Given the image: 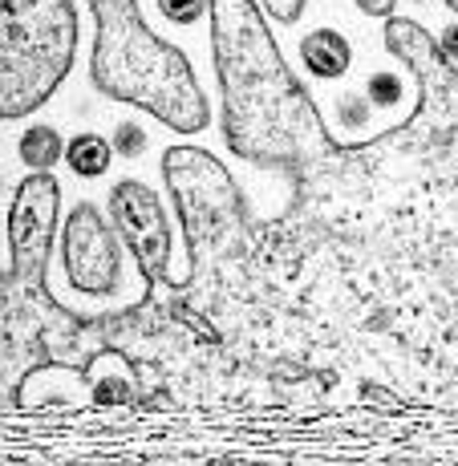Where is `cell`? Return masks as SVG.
Segmentation results:
<instances>
[{"label":"cell","mask_w":458,"mask_h":466,"mask_svg":"<svg viewBox=\"0 0 458 466\" xmlns=\"http://www.w3.org/2000/svg\"><path fill=\"white\" fill-rule=\"evenodd\" d=\"M382 41L414 77V110L256 219V268L329 365L370 361L458 401V66L410 16Z\"/></svg>","instance_id":"1"},{"label":"cell","mask_w":458,"mask_h":466,"mask_svg":"<svg viewBox=\"0 0 458 466\" xmlns=\"http://www.w3.org/2000/svg\"><path fill=\"white\" fill-rule=\"evenodd\" d=\"M211 53L223 94V142L239 163L300 187L337 150L312 94L268 33L260 0H211Z\"/></svg>","instance_id":"2"},{"label":"cell","mask_w":458,"mask_h":466,"mask_svg":"<svg viewBox=\"0 0 458 466\" xmlns=\"http://www.w3.org/2000/svg\"><path fill=\"white\" fill-rule=\"evenodd\" d=\"M97 37L89 57V82L102 97L155 114L175 134L211 127V102L183 49H175L147 25L138 0H86Z\"/></svg>","instance_id":"3"},{"label":"cell","mask_w":458,"mask_h":466,"mask_svg":"<svg viewBox=\"0 0 458 466\" xmlns=\"http://www.w3.org/2000/svg\"><path fill=\"white\" fill-rule=\"evenodd\" d=\"M0 118L21 122L41 110L77 57L74 0H0Z\"/></svg>","instance_id":"4"},{"label":"cell","mask_w":458,"mask_h":466,"mask_svg":"<svg viewBox=\"0 0 458 466\" xmlns=\"http://www.w3.org/2000/svg\"><path fill=\"white\" fill-rule=\"evenodd\" d=\"M110 219L118 228L126 252L138 264V289H134V297H150V292L167 289L175 280L170 276V219L155 187L138 183V178L114 183Z\"/></svg>","instance_id":"5"},{"label":"cell","mask_w":458,"mask_h":466,"mask_svg":"<svg viewBox=\"0 0 458 466\" xmlns=\"http://www.w3.org/2000/svg\"><path fill=\"white\" fill-rule=\"evenodd\" d=\"M61 264L66 280L82 297H114L126 276V244L97 203H77L61 223Z\"/></svg>","instance_id":"6"},{"label":"cell","mask_w":458,"mask_h":466,"mask_svg":"<svg viewBox=\"0 0 458 466\" xmlns=\"http://www.w3.org/2000/svg\"><path fill=\"white\" fill-rule=\"evenodd\" d=\"M349 61H353V49H349V41L333 29H312L300 37V66L309 69L312 77H325V82L345 77Z\"/></svg>","instance_id":"7"},{"label":"cell","mask_w":458,"mask_h":466,"mask_svg":"<svg viewBox=\"0 0 458 466\" xmlns=\"http://www.w3.org/2000/svg\"><path fill=\"white\" fill-rule=\"evenodd\" d=\"M114 155H118L114 142H106L102 134H94V130H82V134H74V142L66 147V167L82 178H102L106 170L114 167L110 163Z\"/></svg>","instance_id":"8"},{"label":"cell","mask_w":458,"mask_h":466,"mask_svg":"<svg viewBox=\"0 0 458 466\" xmlns=\"http://www.w3.org/2000/svg\"><path fill=\"white\" fill-rule=\"evenodd\" d=\"M16 155H21V163L29 170H49L61 163L66 142H61V134L53 127H29L21 134V142H16Z\"/></svg>","instance_id":"9"},{"label":"cell","mask_w":458,"mask_h":466,"mask_svg":"<svg viewBox=\"0 0 458 466\" xmlns=\"http://www.w3.org/2000/svg\"><path fill=\"white\" fill-rule=\"evenodd\" d=\"M158 13H163L170 25L191 29V25L203 21V13H211V0H158Z\"/></svg>","instance_id":"10"},{"label":"cell","mask_w":458,"mask_h":466,"mask_svg":"<svg viewBox=\"0 0 458 466\" xmlns=\"http://www.w3.org/2000/svg\"><path fill=\"white\" fill-rule=\"evenodd\" d=\"M337 122L345 130H361L365 122H370V97L353 94V89H349V94H341L337 97Z\"/></svg>","instance_id":"11"},{"label":"cell","mask_w":458,"mask_h":466,"mask_svg":"<svg viewBox=\"0 0 458 466\" xmlns=\"http://www.w3.org/2000/svg\"><path fill=\"white\" fill-rule=\"evenodd\" d=\"M110 142H114V150H118L122 158H138L142 150H147V130H142L138 122L126 118V122H118V127H114V138H110Z\"/></svg>","instance_id":"12"},{"label":"cell","mask_w":458,"mask_h":466,"mask_svg":"<svg viewBox=\"0 0 458 466\" xmlns=\"http://www.w3.org/2000/svg\"><path fill=\"white\" fill-rule=\"evenodd\" d=\"M365 97H370L373 106H398V97H402V77H398V74H373L370 86H365Z\"/></svg>","instance_id":"13"},{"label":"cell","mask_w":458,"mask_h":466,"mask_svg":"<svg viewBox=\"0 0 458 466\" xmlns=\"http://www.w3.org/2000/svg\"><path fill=\"white\" fill-rule=\"evenodd\" d=\"M260 8H264L276 25H296L304 16V8H309V0H260Z\"/></svg>","instance_id":"14"},{"label":"cell","mask_w":458,"mask_h":466,"mask_svg":"<svg viewBox=\"0 0 458 466\" xmlns=\"http://www.w3.org/2000/svg\"><path fill=\"white\" fill-rule=\"evenodd\" d=\"M357 8H361L365 16H382V21H390L393 13H398V0H353Z\"/></svg>","instance_id":"15"},{"label":"cell","mask_w":458,"mask_h":466,"mask_svg":"<svg viewBox=\"0 0 458 466\" xmlns=\"http://www.w3.org/2000/svg\"><path fill=\"white\" fill-rule=\"evenodd\" d=\"M438 45H443V53L458 66V25H446V29L438 33Z\"/></svg>","instance_id":"16"},{"label":"cell","mask_w":458,"mask_h":466,"mask_svg":"<svg viewBox=\"0 0 458 466\" xmlns=\"http://www.w3.org/2000/svg\"><path fill=\"white\" fill-rule=\"evenodd\" d=\"M443 5H446V8H451V13H454V16H458V0H443Z\"/></svg>","instance_id":"17"}]
</instances>
